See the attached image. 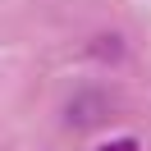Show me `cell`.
I'll return each mask as SVG.
<instances>
[{
  "label": "cell",
  "instance_id": "1",
  "mask_svg": "<svg viewBox=\"0 0 151 151\" xmlns=\"http://www.w3.org/2000/svg\"><path fill=\"white\" fill-rule=\"evenodd\" d=\"M110 114H114V101H110V92H105V87H78V92L64 101V124H69L73 133L101 128Z\"/></svg>",
  "mask_w": 151,
  "mask_h": 151
},
{
  "label": "cell",
  "instance_id": "2",
  "mask_svg": "<svg viewBox=\"0 0 151 151\" xmlns=\"http://www.w3.org/2000/svg\"><path fill=\"white\" fill-rule=\"evenodd\" d=\"M124 37L119 32H96L92 41H87V60H96V64H119L124 60Z\"/></svg>",
  "mask_w": 151,
  "mask_h": 151
},
{
  "label": "cell",
  "instance_id": "3",
  "mask_svg": "<svg viewBox=\"0 0 151 151\" xmlns=\"http://www.w3.org/2000/svg\"><path fill=\"white\" fill-rule=\"evenodd\" d=\"M96 151H142V147H137L133 137H110V142H101Z\"/></svg>",
  "mask_w": 151,
  "mask_h": 151
}]
</instances>
